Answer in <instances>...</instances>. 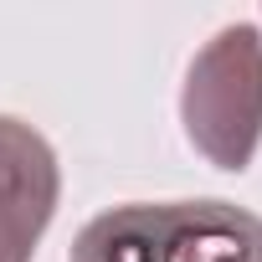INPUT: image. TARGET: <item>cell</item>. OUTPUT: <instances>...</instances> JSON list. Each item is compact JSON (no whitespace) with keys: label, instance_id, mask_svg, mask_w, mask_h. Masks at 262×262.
I'll use <instances>...</instances> for the list:
<instances>
[{"label":"cell","instance_id":"cell-1","mask_svg":"<svg viewBox=\"0 0 262 262\" xmlns=\"http://www.w3.org/2000/svg\"><path fill=\"white\" fill-rule=\"evenodd\" d=\"M67 262H262V216L231 201H128L98 211Z\"/></svg>","mask_w":262,"mask_h":262},{"label":"cell","instance_id":"cell-2","mask_svg":"<svg viewBox=\"0 0 262 262\" xmlns=\"http://www.w3.org/2000/svg\"><path fill=\"white\" fill-rule=\"evenodd\" d=\"M180 123L206 165L242 175L262 144V31L252 21L221 26L190 62L180 88Z\"/></svg>","mask_w":262,"mask_h":262},{"label":"cell","instance_id":"cell-3","mask_svg":"<svg viewBox=\"0 0 262 262\" xmlns=\"http://www.w3.org/2000/svg\"><path fill=\"white\" fill-rule=\"evenodd\" d=\"M62 201V165L41 128L0 113V262H31Z\"/></svg>","mask_w":262,"mask_h":262}]
</instances>
